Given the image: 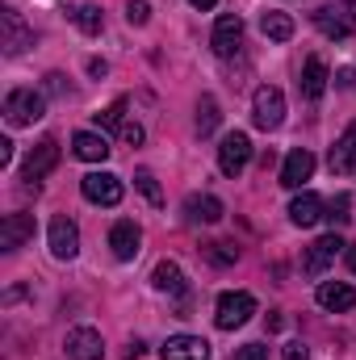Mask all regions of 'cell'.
<instances>
[{
    "label": "cell",
    "mask_w": 356,
    "mask_h": 360,
    "mask_svg": "<svg viewBox=\"0 0 356 360\" xmlns=\"http://www.w3.org/2000/svg\"><path fill=\"white\" fill-rule=\"evenodd\" d=\"M252 314H256V297H252L248 289H231V293H222V297H218L214 323H218L222 331H235V327H243Z\"/></svg>",
    "instance_id": "1"
},
{
    "label": "cell",
    "mask_w": 356,
    "mask_h": 360,
    "mask_svg": "<svg viewBox=\"0 0 356 360\" xmlns=\"http://www.w3.org/2000/svg\"><path fill=\"white\" fill-rule=\"evenodd\" d=\"M42 113H46V101H42V92H34V89H13L8 96H4V117H8L13 126H34Z\"/></svg>",
    "instance_id": "2"
},
{
    "label": "cell",
    "mask_w": 356,
    "mask_h": 360,
    "mask_svg": "<svg viewBox=\"0 0 356 360\" xmlns=\"http://www.w3.org/2000/svg\"><path fill=\"white\" fill-rule=\"evenodd\" d=\"M252 117H256V126H260V130H276V126L285 122V92L276 89V84H265V89H256V101H252Z\"/></svg>",
    "instance_id": "3"
},
{
    "label": "cell",
    "mask_w": 356,
    "mask_h": 360,
    "mask_svg": "<svg viewBox=\"0 0 356 360\" xmlns=\"http://www.w3.org/2000/svg\"><path fill=\"white\" fill-rule=\"evenodd\" d=\"M248 164H252V139H248L243 130L227 134L222 147H218V168H222V176H239Z\"/></svg>",
    "instance_id": "4"
},
{
    "label": "cell",
    "mask_w": 356,
    "mask_h": 360,
    "mask_svg": "<svg viewBox=\"0 0 356 360\" xmlns=\"http://www.w3.org/2000/svg\"><path fill=\"white\" fill-rule=\"evenodd\" d=\"M0 46H4V55H21L25 46H34V30L21 21L17 8H4L0 13Z\"/></svg>",
    "instance_id": "5"
},
{
    "label": "cell",
    "mask_w": 356,
    "mask_h": 360,
    "mask_svg": "<svg viewBox=\"0 0 356 360\" xmlns=\"http://www.w3.org/2000/svg\"><path fill=\"white\" fill-rule=\"evenodd\" d=\"M80 193L89 197L92 205H117L122 201V180L113 172H89L80 180Z\"/></svg>",
    "instance_id": "6"
},
{
    "label": "cell",
    "mask_w": 356,
    "mask_h": 360,
    "mask_svg": "<svg viewBox=\"0 0 356 360\" xmlns=\"http://www.w3.org/2000/svg\"><path fill=\"white\" fill-rule=\"evenodd\" d=\"M344 248H348V243H344V239L331 231V235H323V239H314V243H310V252H306L302 269L310 272V276H323V272H327V264H331V260H336Z\"/></svg>",
    "instance_id": "7"
},
{
    "label": "cell",
    "mask_w": 356,
    "mask_h": 360,
    "mask_svg": "<svg viewBox=\"0 0 356 360\" xmlns=\"http://www.w3.org/2000/svg\"><path fill=\"white\" fill-rule=\"evenodd\" d=\"M109 248H113L117 260H134V256L143 252V231H139V222H130V218L113 222V231H109Z\"/></svg>",
    "instance_id": "8"
},
{
    "label": "cell",
    "mask_w": 356,
    "mask_h": 360,
    "mask_svg": "<svg viewBox=\"0 0 356 360\" xmlns=\"http://www.w3.org/2000/svg\"><path fill=\"white\" fill-rule=\"evenodd\" d=\"M63 352H68L72 360H101V356H105L101 331H92V327H76V331H68Z\"/></svg>",
    "instance_id": "9"
},
{
    "label": "cell",
    "mask_w": 356,
    "mask_h": 360,
    "mask_svg": "<svg viewBox=\"0 0 356 360\" xmlns=\"http://www.w3.org/2000/svg\"><path fill=\"white\" fill-rule=\"evenodd\" d=\"M214 51L227 59V55H235L239 51V42H243V21H239V13H222L218 21H214Z\"/></svg>",
    "instance_id": "10"
},
{
    "label": "cell",
    "mask_w": 356,
    "mask_h": 360,
    "mask_svg": "<svg viewBox=\"0 0 356 360\" xmlns=\"http://www.w3.org/2000/svg\"><path fill=\"white\" fill-rule=\"evenodd\" d=\"M51 252L59 260H76V252H80V231H76V222L68 214H59L51 222Z\"/></svg>",
    "instance_id": "11"
},
{
    "label": "cell",
    "mask_w": 356,
    "mask_h": 360,
    "mask_svg": "<svg viewBox=\"0 0 356 360\" xmlns=\"http://www.w3.org/2000/svg\"><path fill=\"white\" fill-rule=\"evenodd\" d=\"M34 239V214H8L0 222V248L4 252H17Z\"/></svg>",
    "instance_id": "12"
},
{
    "label": "cell",
    "mask_w": 356,
    "mask_h": 360,
    "mask_svg": "<svg viewBox=\"0 0 356 360\" xmlns=\"http://www.w3.org/2000/svg\"><path fill=\"white\" fill-rule=\"evenodd\" d=\"M55 164H59V143H55V139H42V143L25 155V180L38 184L46 172H55Z\"/></svg>",
    "instance_id": "13"
},
{
    "label": "cell",
    "mask_w": 356,
    "mask_h": 360,
    "mask_svg": "<svg viewBox=\"0 0 356 360\" xmlns=\"http://www.w3.org/2000/svg\"><path fill=\"white\" fill-rule=\"evenodd\" d=\"M160 356L164 360H210V344L201 335H172V340H164Z\"/></svg>",
    "instance_id": "14"
},
{
    "label": "cell",
    "mask_w": 356,
    "mask_h": 360,
    "mask_svg": "<svg viewBox=\"0 0 356 360\" xmlns=\"http://www.w3.org/2000/svg\"><path fill=\"white\" fill-rule=\"evenodd\" d=\"M310 176H314V155H310L306 147L289 151V155H285V168H281V184H285V188H302Z\"/></svg>",
    "instance_id": "15"
},
{
    "label": "cell",
    "mask_w": 356,
    "mask_h": 360,
    "mask_svg": "<svg viewBox=\"0 0 356 360\" xmlns=\"http://www.w3.org/2000/svg\"><path fill=\"white\" fill-rule=\"evenodd\" d=\"M319 306L331 310V314H344V310L356 306V289L344 285V281H323V285H319Z\"/></svg>",
    "instance_id": "16"
},
{
    "label": "cell",
    "mask_w": 356,
    "mask_h": 360,
    "mask_svg": "<svg viewBox=\"0 0 356 360\" xmlns=\"http://www.w3.org/2000/svg\"><path fill=\"white\" fill-rule=\"evenodd\" d=\"M331 172H340V176H356V122L340 134V143L331 147Z\"/></svg>",
    "instance_id": "17"
},
{
    "label": "cell",
    "mask_w": 356,
    "mask_h": 360,
    "mask_svg": "<svg viewBox=\"0 0 356 360\" xmlns=\"http://www.w3.org/2000/svg\"><path fill=\"white\" fill-rule=\"evenodd\" d=\"M319 218H323V197L319 193H298L289 201V222L293 226H314Z\"/></svg>",
    "instance_id": "18"
},
{
    "label": "cell",
    "mask_w": 356,
    "mask_h": 360,
    "mask_svg": "<svg viewBox=\"0 0 356 360\" xmlns=\"http://www.w3.org/2000/svg\"><path fill=\"white\" fill-rule=\"evenodd\" d=\"M72 151H76L80 160H89V164H105L113 147L105 143V134H92V130H80V134L72 139Z\"/></svg>",
    "instance_id": "19"
},
{
    "label": "cell",
    "mask_w": 356,
    "mask_h": 360,
    "mask_svg": "<svg viewBox=\"0 0 356 360\" xmlns=\"http://www.w3.org/2000/svg\"><path fill=\"white\" fill-rule=\"evenodd\" d=\"M323 92H327V63L319 55H310L306 68H302V96L306 101H319Z\"/></svg>",
    "instance_id": "20"
},
{
    "label": "cell",
    "mask_w": 356,
    "mask_h": 360,
    "mask_svg": "<svg viewBox=\"0 0 356 360\" xmlns=\"http://www.w3.org/2000/svg\"><path fill=\"white\" fill-rule=\"evenodd\" d=\"M184 214H189V222H218L222 218V201L210 197V193H193L184 201Z\"/></svg>",
    "instance_id": "21"
},
{
    "label": "cell",
    "mask_w": 356,
    "mask_h": 360,
    "mask_svg": "<svg viewBox=\"0 0 356 360\" xmlns=\"http://www.w3.org/2000/svg\"><path fill=\"white\" fill-rule=\"evenodd\" d=\"M314 25H319V30H323L327 38H336V42H344V38L352 34V25L344 21V13H340L336 4H327V8H319V13H314Z\"/></svg>",
    "instance_id": "22"
},
{
    "label": "cell",
    "mask_w": 356,
    "mask_h": 360,
    "mask_svg": "<svg viewBox=\"0 0 356 360\" xmlns=\"http://www.w3.org/2000/svg\"><path fill=\"white\" fill-rule=\"evenodd\" d=\"M151 285L160 293H184V272H180V264L164 260V264H155V272H151Z\"/></svg>",
    "instance_id": "23"
},
{
    "label": "cell",
    "mask_w": 356,
    "mask_h": 360,
    "mask_svg": "<svg viewBox=\"0 0 356 360\" xmlns=\"http://www.w3.org/2000/svg\"><path fill=\"white\" fill-rule=\"evenodd\" d=\"M260 30H265V38H272V42H289L293 38V21L285 13H276V8H268L265 17H260Z\"/></svg>",
    "instance_id": "24"
},
{
    "label": "cell",
    "mask_w": 356,
    "mask_h": 360,
    "mask_svg": "<svg viewBox=\"0 0 356 360\" xmlns=\"http://www.w3.org/2000/svg\"><path fill=\"white\" fill-rule=\"evenodd\" d=\"M218 117H222V113H218V101H214V96H201V101H197V134H201V139L214 134V130H218Z\"/></svg>",
    "instance_id": "25"
},
{
    "label": "cell",
    "mask_w": 356,
    "mask_h": 360,
    "mask_svg": "<svg viewBox=\"0 0 356 360\" xmlns=\"http://www.w3.org/2000/svg\"><path fill=\"white\" fill-rule=\"evenodd\" d=\"M122 117H126V101H113L109 109L96 113V126H101V130H122V126H126Z\"/></svg>",
    "instance_id": "26"
},
{
    "label": "cell",
    "mask_w": 356,
    "mask_h": 360,
    "mask_svg": "<svg viewBox=\"0 0 356 360\" xmlns=\"http://www.w3.org/2000/svg\"><path fill=\"white\" fill-rule=\"evenodd\" d=\"M72 17H76V25H80L84 34H101V25H105V21H101V8H96V4H80V8H76Z\"/></svg>",
    "instance_id": "27"
},
{
    "label": "cell",
    "mask_w": 356,
    "mask_h": 360,
    "mask_svg": "<svg viewBox=\"0 0 356 360\" xmlns=\"http://www.w3.org/2000/svg\"><path fill=\"white\" fill-rule=\"evenodd\" d=\"M348 210H352V197H348V193H340V197L331 201V210H327L331 226H348V222H352V214H348Z\"/></svg>",
    "instance_id": "28"
},
{
    "label": "cell",
    "mask_w": 356,
    "mask_h": 360,
    "mask_svg": "<svg viewBox=\"0 0 356 360\" xmlns=\"http://www.w3.org/2000/svg\"><path fill=\"white\" fill-rule=\"evenodd\" d=\"M134 184H139V193H143L151 205H164V193H160V184H155V176H151V172H139V176H134Z\"/></svg>",
    "instance_id": "29"
},
{
    "label": "cell",
    "mask_w": 356,
    "mask_h": 360,
    "mask_svg": "<svg viewBox=\"0 0 356 360\" xmlns=\"http://www.w3.org/2000/svg\"><path fill=\"white\" fill-rule=\"evenodd\" d=\"M205 256H210L214 264H235V260H239V248H231V243H210Z\"/></svg>",
    "instance_id": "30"
},
{
    "label": "cell",
    "mask_w": 356,
    "mask_h": 360,
    "mask_svg": "<svg viewBox=\"0 0 356 360\" xmlns=\"http://www.w3.org/2000/svg\"><path fill=\"white\" fill-rule=\"evenodd\" d=\"M147 17H151V4L147 0H130L126 4V21L130 25H147Z\"/></svg>",
    "instance_id": "31"
},
{
    "label": "cell",
    "mask_w": 356,
    "mask_h": 360,
    "mask_svg": "<svg viewBox=\"0 0 356 360\" xmlns=\"http://www.w3.org/2000/svg\"><path fill=\"white\" fill-rule=\"evenodd\" d=\"M235 360H268V348L265 344H243V348L235 352Z\"/></svg>",
    "instance_id": "32"
},
{
    "label": "cell",
    "mask_w": 356,
    "mask_h": 360,
    "mask_svg": "<svg viewBox=\"0 0 356 360\" xmlns=\"http://www.w3.org/2000/svg\"><path fill=\"white\" fill-rule=\"evenodd\" d=\"M122 143H126V147H139V143H143V126H130V122H126V126H122Z\"/></svg>",
    "instance_id": "33"
},
{
    "label": "cell",
    "mask_w": 356,
    "mask_h": 360,
    "mask_svg": "<svg viewBox=\"0 0 356 360\" xmlns=\"http://www.w3.org/2000/svg\"><path fill=\"white\" fill-rule=\"evenodd\" d=\"M285 360H310L306 344H285Z\"/></svg>",
    "instance_id": "34"
},
{
    "label": "cell",
    "mask_w": 356,
    "mask_h": 360,
    "mask_svg": "<svg viewBox=\"0 0 356 360\" xmlns=\"http://www.w3.org/2000/svg\"><path fill=\"white\" fill-rule=\"evenodd\" d=\"M336 8L344 13V21H348V25H352V30H356V0H340Z\"/></svg>",
    "instance_id": "35"
},
{
    "label": "cell",
    "mask_w": 356,
    "mask_h": 360,
    "mask_svg": "<svg viewBox=\"0 0 356 360\" xmlns=\"http://www.w3.org/2000/svg\"><path fill=\"white\" fill-rule=\"evenodd\" d=\"M8 164H13V143L0 139V168H8Z\"/></svg>",
    "instance_id": "36"
},
{
    "label": "cell",
    "mask_w": 356,
    "mask_h": 360,
    "mask_svg": "<svg viewBox=\"0 0 356 360\" xmlns=\"http://www.w3.org/2000/svg\"><path fill=\"white\" fill-rule=\"evenodd\" d=\"M89 72H92V76H96V80H101V76L109 72V63H105V59H92V63H89Z\"/></svg>",
    "instance_id": "37"
},
{
    "label": "cell",
    "mask_w": 356,
    "mask_h": 360,
    "mask_svg": "<svg viewBox=\"0 0 356 360\" xmlns=\"http://www.w3.org/2000/svg\"><path fill=\"white\" fill-rule=\"evenodd\" d=\"M189 4H193V8H201V13H205V8H214V4H218V0H189Z\"/></svg>",
    "instance_id": "38"
},
{
    "label": "cell",
    "mask_w": 356,
    "mask_h": 360,
    "mask_svg": "<svg viewBox=\"0 0 356 360\" xmlns=\"http://www.w3.org/2000/svg\"><path fill=\"white\" fill-rule=\"evenodd\" d=\"M348 264H352V272H356V243L348 248Z\"/></svg>",
    "instance_id": "39"
}]
</instances>
